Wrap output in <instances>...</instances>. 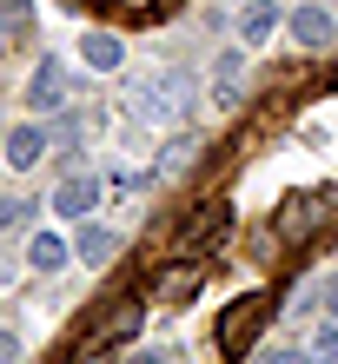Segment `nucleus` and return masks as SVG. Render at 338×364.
Returning a JSON list of instances; mask_svg holds the SVG:
<instances>
[{
    "label": "nucleus",
    "mask_w": 338,
    "mask_h": 364,
    "mask_svg": "<svg viewBox=\"0 0 338 364\" xmlns=\"http://www.w3.org/2000/svg\"><path fill=\"white\" fill-rule=\"evenodd\" d=\"M332 205H338V192H292V199H279V212H272V239H279V245L319 239L325 219H332Z\"/></svg>",
    "instance_id": "1"
},
{
    "label": "nucleus",
    "mask_w": 338,
    "mask_h": 364,
    "mask_svg": "<svg viewBox=\"0 0 338 364\" xmlns=\"http://www.w3.org/2000/svg\"><path fill=\"white\" fill-rule=\"evenodd\" d=\"M133 106L153 126H179L186 113H193V80H186V73H159V80H146V87H139Z\"/></svg>",
    "instance_id": "2"
},
{
    "label": "nucleus",
    "mask_w": 338,
    "mask_h": 364,
    "mask_svg": "<svg viewBox=\"0 0 338 364\" xmlns=\"http://www.w3.org/2000/svg\"><path fill=\"white\" fill-rule=\"evenodd\" d=\"M265 325H272V298H259V291L232 298V305H226V318H219V351H245Z\"/></svg>",
    "instance_id": "3"
},
{
    "label": "nucleus",
    "mask_w": 338,
    "mask_h": 364,
    "mask_svg": "<svg viewBox=\"0 0 338 364\" xmlns=\"http://www.w3.org/2000/svg\"><path fill=\"white\" fill-rule=\"evenodd\" d=\"M199 285H206V265L199 259H173V265L153 272V305H186V298H199Z\"/></svg>",
    "instance_id": "4"
},
{
    "label": "nucleus",
    "mask_w": 338,
    "mask_h": 364,
    "mask_svg": "<svg viewBox=\"0 0 338 364\" xmlns=\"http://www.w3.org/2000/svg\"><path fill=\"white\" fill-rule=\"evenodd\" d=\"M100 192H107V179L87 173V166H73V173L60 179V192H53V212L60 219H87V212L100 205Z\"/></svg>",
    "instance_id": "5"
},
{
    "label": "nucleus",
    "mask_w": 338,
    "mask_h": 364,
    "mask_svg": "<svg viewBox=\"0 0 338 364\" xmlns=\"http://www.w3.org/2000/svg\"><path fill=\"white\" fill-rule=\"evenodd\" d=\"M285 27H292V40H299L305 53H325L338 40V20H332V7H319V0H299V14H292Z\"/></svg>",
    "instance_id": "6"
},
{
    "label": "nucleus",
    "mask_w": 338,
    "mask_h": 364,
    "mask_svg": "<svg viewBox=\"0 0 338 364\" xmlns=\"http://www.w3.org/2000/svg\"><path fill=\"white\" fill-rule=\"evenodd\" d=\"M27 106H33V113H60V106H67V67H60V60H40V67H33Z\"/></svg>",
    "instance_id": "7"
},
{
    "label": "nucleus",
    "mask_w": 338,
    "mask_h": 364,
    "mask_svg": "<svg viewBox=\"0 0 338 364\" xmlns=\"http://www.w3.org/2000/svg\"><path fill=\"white\" fill-rule=\"evenodd\" d=\"M133 331H139V305H126V298H120V305L107 311V325H100V331L87 338V345H80V358H100V351H113L120 338H133Z\"/></svg>",
    "instance_id": "8"
},
{
    "label": "nucleus",
    "mask_w": 338,
    "mask_h": 364,
    "mask_svg": "<svg viewBox=\"0 0 338 364\" xmlns=\"http://www.w3.org/2000/svg\"><path fill=\"white\" fill-rule=\"evenodd\" d=\"M53 146V133L40 119H27V126H14L7 133V166H20V173H27V166H40V153H47Z\"/></svg>",
    "instance_id": "9"
},
{
    "label": "nucleus",
    "mask_w": 338,
    "mask_h": 364,
    "mask_svg": "<svg viewBox=\"0 0 338 364\" xmlns=\"http://www.w3.org/2000/svg\"><path fill=\"white\" fill-rule=\"evenodd\" d=\"M113 252H120V232L113 225H80V239H73V259L80 265H113Z\"/></svg>",
    "instance_id": "10"
},
{
    "label": "nucleus",
    "mask_w": 338,
    "mask_h": 364,
    "mask_svg": "<svg viewBox=\"0 0 338 364\" xmlns=\"http://www.w3.org/2000/svg\"><path fill=\"white\" fill-rule=\"evenodd\" d=\"M213 100L219 106H239L245 100V53H219L213 60Z\"/></svg>",
    "instance_id": "11"
},
{
    "label": "nucleus",
    "mask_w": 338,
    "mask_h": 364,
    "mask_svg": "<svg viewBox=\"0 0 338 364\" xmlns=\"http://www.w3.org/2000/svg\"><path fill=\"white\" fill-rule=\"evenodd\" d=\"M272 33H279V7H272V0H245L239 7V40L259 47V40H272Z\"/></svg>",
    "instance_id": "12"
},
{
    "label": "nucleus",
    "mask_w": 338,
    "mask_h": 364,
    "mask_svg": "<svg viewBox=\"0 0 338 364\" xmlns=\"http://www.w3.org/2000/svg\"><path fill=\"white\" fill-rule=\"evenodd\" d=\"M67 259H73V245H67V239H53V232H33V239H27V265H33L40 278H53Z\"/></svg>",
    "instance_id": "13"
},
{
    "label": "nucleus",
    "mask_w": 338,
    "mask_h": 364,
    "mask_svg": "<svg viewBox=\"0 0 338 364\" xmlns=\"http://www.w3.org/2000/svg\"><path fill=\"white\" fill-rule=\"evenodd\" d=\"M219 225H226V212H219V205H206L199 219H186V232L173 239V252H193V245H213V239H219Z\"/></svg>",
    "instance_id": "14"
},
{
    "label": "nucleus",
    "mask_w": 338,
    "mask_h": 364,
    "mask_svg": "<svg viewBox=\"0 0 338 364\" xmlns=\"http://www.w3.org/2000/svg\"><path fill=\"white\" fill-rule=\"evenodd\" d=\"M80 53H87V67H93V73H113L120 60H126V47H120L113 33H87V40H80Z\"/></svg>",
    "instance_id": "15"
},
{
    "label": "nucleus",
    "mask_w": 338,
    "mask_h": 364,
    "mask_svg": "<svg viewBox=\"0 0 338 364\" xmlns=\"http://www.w3.org/2000/svg\"><path fill=\"white\" fill-rule=\"evenodd\" d=\"M27 27H33V7H27V0H0V33L20 40Z\"/></svg>",
    "instance_id": "16"
},
{
    "label": "nucleus",
    "mask_w": 338,
    "mask_h": 364,
    "mask_svg": "<svg viewBox=\"0 0 338 364\" xmlns=\"http://www.w3.org/2000/svg\"><path fill=\"white\" fill-rule=\"evenodd\" d=\"M40 212V199H0V232H14V225H27Z\"/></svg>",
    "instance_id": "17"
},
{
    "label": "nucleus",
    "mask_w": 338,
    "mask_h": 364,
    "mask_svg": "<svg viewBox=\"0 0 338 364\" xmlns=\"http://www.w3.org/2000/svg\"><path fill=\"white\" fill-rule=\"evenodd\" d=\"M312 351H319L312 364H338V318H332V325H325L319 338H312Z\"/></svg>",
    "instance_id": "18"
},
{
    "label": "nucleus",
    "mask_w": 338,
    "mask_h": 364,
    "mask_svg": "<svg viewBox=\"0 0 338 364\" xmlns=\"http://www.w3.org/2000/svg\"><path fill=\"white\" fill-rule=\"evenodd\" d=\"M107 186L120 192V199H139V192H146V173H133V166H126V173H113Z\"/></svg>",
    "instance_id": "19"
},
{
    "label": "nucleus",
    "mask_w": 338,
    "mask_h": 364,
    "mask_svg": "<svg viewBox=\"0 0 338 364\" xmlns=\"http://www.w3.org/2000/svg\"><path fill=\"white\" fill-rule=\"evenodd\" d=\"M259 364H312L299 345H272V351H259Z\"/></svg>",
    "instance_id": "20"
},
{
    "label": "nucleus",
    "mask_w": 338,
    "mask_h": 364,
    "mask_svg": "<svg viewBox=\"0 0 338 364\" xmlns=\"http://www.w3.org/2000/svg\"><path fill=\"white\" fill-rule=\"evenodd\" d=\"M0 364H20V338L14 331H0Z\"/></svg>",
    "instance_id": "21"
},
{
    "label": "nucleus",
    "mask_w": 338,
    "mask_h": 364,
    "mask_svg": "<svg viewBox=\"0 0 338 364\" xmlns=\"http://www.w3.org/2000/svg\"><path fill=\"white\" fill-rule=\"evenodd\" d=\"M126 364H173V351H133Z\"/></svg>",
    "instance_id": "22"
},
{
    "label": "nucleus",
    "mask_w": 338,
    "mask_h": 364,
    "mask_svg": "<svg viewBox=\"0 0 338 364\" xmlns=\"http://www.w3.org/2000/svg\"><path fill=\"white\" fill-rule=\"evenodd\" d=\"M319 298H325V305H332V318H338V278H325V285H319Z\"/></svg>",
    "instance_id": "23"
}]
</instances>
